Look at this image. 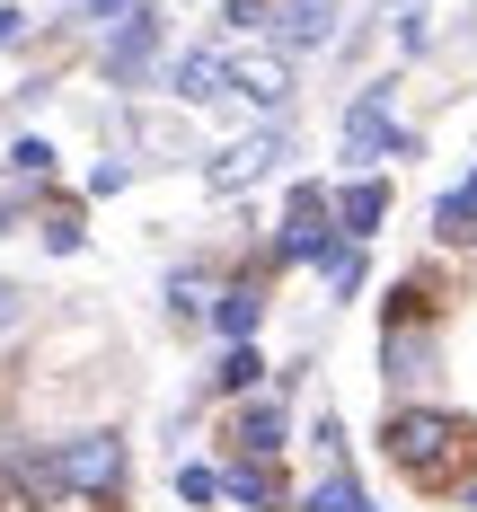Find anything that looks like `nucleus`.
Segmentation results:
<instances>
[{"mask_svg": "<svg viewBox=\"0 0 477 512\" xmlns=\"http://www.w3.org/2000/svg\"><path fill=\"white\" fill-rule=\"evenodd\" d=\"M380 451H389V468H398L407 486H460L477 468V433H469V415H451V407L398 398L389 424H380Z\"/></svg>", "mask_w": 477, "mask_h": 512, "instance_id": "1", "label": "nucleus"}, {"mask_svg": "<svg viewBox=\"0 0 477 512\" xmlns=\"http://www.w3.org/2000/svg\"><path fill=\"white\" fill-rule=\"evenodd\" d=\"M124 477H133V451H124L115 424H80V433L45 442L53 504H124Z\"/></svg>", "mask_w": 477, "mask_h": 512, "instance_id": "2", "label": "nucleus"}, {"mask_svg": "<svg viewBox=\"0 0 477 512\" xmlns=\"http://www.w3.org/2000/svg\"><path fill=\"white\" fill-rule=\"evenodd\" d=\"M380 371H389V389H424V380L442 371V336H433V301H424V283H398V292H389Z\"/></svg>", "mask_w": 477, "mask_h": 512, "instance_id": "3", "label": "nucleus"}, {"mask_svg": "<svg viewBox=\"0 0 477 512\" xmlns=\"http://www.w3.org/2000/svg\"><path fill=\"white\" fill-rule=\"evenodd\" d=\"M327 239H336V186H292V204H283V230H274V256H265V265H318Z\"/></svg>", "mask_w": 477, "mask_h": 512, "instance_id": "4", "label": "nucleus"}, {"mask_svg": "<svg viewBox=\"0 0 477 512\" xmlns=\"http://www.w3.org/2000/svg\"><path fill=\"white\" fill-rule=\"evenodd\" d=\"M424 142L407 124H389V89H363L345 106V159H416Z\"/></svg>", "mask_w": 477, "mask_h": 512, "instance_id": "5", "label": "nucleus"}, {"mask_svg": "<svg viewBox=\"0 0 477 512\" xmlns=\"http://www.w3.org/2000/svg\"><path fill=\"white\" fill-rule=\"evenodd\" d=\"M292 159V124H265V133H248V142H230V151L204 168L212 195H239V186H257V177H274Z\"/></svg>", "mask_w": 477, "mask_h": 512, "instance_id": "6", "label": "nucleus"}, {"mask_svg": "<svg viewBox=\"0 0 477 512\" xmlns=\"http://www.w3.org/2000/svg\"><path fill=\"white\" fill-rule=\"evenodd\" d=\"M283 442H292V415H283V398H265V389H257L248 407L230 415V451H239V460H265V468H274V460H283Z\"/></svg>", "mask_w": 477, "mask_h": 512, "instance_id": "7", "label": "nucleus"}, {"mask_svg": "<svg viewBox=\"0 0 477 512\" xmlns=\"http://www.w3.org/2000/svg\"><path fill=\"white\" fill-rule=\"evenodd\" d=\"M151 62H159V9H151V18H133V27H115V36L98 45V71L115 80V89H142Z\"/></svg>", "mask_w": 477, "mask_h": 512, "instance_id": "8", "label": "nucleus"}, {"mask_svg": "<svg viewBox=\"0 0 477 512\" xmlns=\"http://www.w3.org/2000/svg\"><path fill=\"white\" fill-rule=\"evenodd\" d=\"M265 36H274V53H310L336 36V0H274L265 9Z\"/></svg>", "mask_w": 477, "mask_h": 512, "instance_id": "9", "label": "nucleus"}, {"mask_svg": "<svg viewBox=\"0 0 477 512\" xmlns=\"http://www.w3.org/2000/svg\"><path fill=\"white\" fill-rule=\"evenodd\" d=\"M230 98L283 115V106H292V62H283V53H230Z\"/></svg>", "mask_w": 477, "mask_h": 512, "instance_id": "10", "label": "nucleus"}, {"mask_svg": "<svg viewBox=\"0 0 477 512\" xmlns=\"http://www.w3.org/2000/svg\"><path fill=\"white\" fill-rule=\"evenodd\" d=\"M168 98H177V106H212V98H230V53H221V45L177 53V62H168Z\"/></svg>", "mask_w": 477, "mask_h": 512, "instance_id": "11", "label": "nucleus"}, {"mask_svg": "<svg viewBox=\"0 0 477 512\" xmlns=\"http://www.w3.org/2000/svg\"><path fill=\"white\" fill-rule=\"evenodd\" d=\"M212 327H221L230 345H257V327H265V274H230L221 301H212Z\"/></svg>", "mask_w": 477, "mask_h": 512, "instance_id": "12", "label": "nucleus"}, {"mask_svg": "<svg viewBox=\"0 0 477 512\" xmlns=\"http://www.w3.org/2000/svg\"><path fill=\"white\" fill-rule=\"evenodd\" d=\"M380 212H389V186H380V177H345V186H336V239H354V248H371Z\"/></svg>", "mask_w": 477, "mask_h": 512, "instance_id": "13", "label": "nucleus"}, {"mask_svg": "<svg viewBox=\"0 0 477 512\" xmlns=\"http://www.w3.org/2000/svg\"><path fill=\"white\" fill-rule=\"evenodd\" d=\"M221 495H239L248 512H292V495H283V477H274L265 460H239L230 477H221Z\"/></svg>", "mask_w": 477, "mask_h": 512, "instance_id": "14", "label": "nucleus"}, {"mask_svg": "<svg viewBox=\"0 0 477 512\" xmlns=\"http://www.w3.org/2000/svg\"><path fill=\"white\" fill-rule=\"evenodd\" d=\"M363 248H354V239H327V248H318V283H327V301H354V292H363Z\"/></svg>", "mask_w": 477, "mask_h": 512, "instance_id": "15", "label": "nucleus"}, {"mask_svg": "<svg viewBox=\"0 0 477 512\" xmlns=\"http://www.w3.org/2000/svg\"><path fill=\"white\" fill-rule=\"evenodd\" d=\"M301 512H371V504H363V477L336 460V468H327V477L310 486V495H301Z\"/></svg>", "mask_w": 477, "mask_h": 512, "instance_id": "16", "label": "nucleus"}, {"mask_svg": "<svg viewBox=\"0 0 477 512\" xmlns=\"http://www.w3.org/2000/svg\"><path fill=\"white\" fill-rule=\"evenodd\" d=\"M212 389H221V398H257V389H265V354H257V345H230L221 371H212Z\"/></svg>", "mask_w": 477, "mask_h": 512, "instance_id": "17", "label": "nucleus"}, {"mask_svg": "<svg viewBox=\"0 0 477 512\" xmlns=\"http://www.w3.org/2000/svg\"><path fill=\"white\" fill-rule=\"evenodd\" d=\"M433 239H442V248H477V204L460 195V186L433 204Z\"/></svg>", "mask_w": 477, "mask_h": 512, "instance_id": "18", "label": "nucleus"}, {"mask_svg": "<svg viewBox=\"0 0 477 512\" xmlns=\"http://www.w3.org/2000/svg\"><path fill=\"white\" fill-rule=\"evenodd\" d=\"M212 301H221V274H204V265L195 274H168V309L177 318H212Z\"/></svg>", "mask_w": 477, "mask_h": 512, "instance_id": "19", "label": "nucleus"}, {"mask_svg": "<svg viewBox=\"0 0 477 512\" xmlns=\"http://www.w3.org/2000/svg\"><path fill=\"white\" fill-rule=\"evenodd\" d=\"M36 230H45V248H53V256H80V248H89V230H80V204H45V221H36Z\"/></svg>", "mask_w": 477, "mask_h": 512, "instance_id": "20", "label": "nucleus"}, {"mask_svg": "<svg viewBox=\"0 0 477 512\" xmlns=\"http://www.w3.org/2000/svg\"><path fill=\"white\" fill-rule=\"evenodd\" d=\"M133 18H151V0H80V27H98V36L133 27Z\"/></svg>", "mask_w": 477, "mask_h": 512, "instance_id": "21", "label": "nucleus"}, {"mask_svg": "<svg viewBox=\"0 0 477 512\" xmlns=\"http://www.w3.org/2000/svg\"><path fill=\"white\" fill-rule=\"evenodd\" d=\"M177 504H186V512H204V504H221V468H204V460H186V468H177Z\"/></svg>", "mask_w": 477, "mask_h": 512, "instance_id": "22", "label": "nucleus"}, {"mask_svg": "<svg viewBox=\"0 0 477 512\" xmlns=\"http://www.w3.org/2000/svg\"><path fill=\"white\" fill-rule=\"evenodd\" d=\"M53 159L62 151H53L45 133H18V142H9V177H53Z\"/></svg>", "mask_w": 477, "mask_h": 512, "instance_id": "23", "label": "nucleus"}, {"mask_svg": "<svg viewBox=\"0 0 477 512\" xmlns=\"http://www.w3.org/2000/svg\"><path fill=\"white\" fill-rule=\"evenodd\" d=\"M18 327H27V283L0 274V336H18Z\"/></svg>", "mask_w": 477, "mask_h": 512, "instance_id": "24", "label": "nucleus"}, {"mask_svg": "<svg viewBox=\"0 0 477 512\" xmlns=\"http://www.w3.org/2000/svg\"><path fill=\"white\" fill-rule=\"evenodd\" d=\"M124 177H133V159H98L89 168V195H124Z\"/></svg>", "mask_w": 477, "mask_h": 512, "instance_id": "25", "label": "nucleus"}, {"mask_svg": "<svg viewBox=\"0 0 477 512\" xmlns=\"http://www.w3.org/2000/svg\"><path fill=\"white\" fill-rule=\"evenodd\" d=\"M265 9H274V0H230L221 18H230V27H265Z\"/></svg>", "mask_w": 477, "mask_h": 512, "instance_id": "26", "label": "nucleus"}, {"mask_svg": "<svg viewBox=\"0 0 477 512\" xmlns=\"http://www.w3.org/2000/svg\"><path fill=\"white\" fill-rule=\"evenodd\" d=\"M27 36V9H0V45H18Z\"/></svg>", "mask_w": 477, "mask_h": 512, "instance_id": "27", "label": "nucleus"}, {"mask_svg": "<svg viewBox=\"0 0 477 512\" xmlns=\"http://www.w3.org/2000/svg\"><path fill=\"white\" fill-rule=\"evenodd\" d=\"M451 495H460V512H477V468L460 477V486H451Z\"/></svg>", "mask_w": 477, "mask_h": 512, "instance_id": "28", "label": "nucleus"}, {"mask_svg": "<svg viewBox=\"0 0 477 512\" xmlns=\"http://www.w3.org/2000/svg\"><path fill=\"white\" fill-rule=\"evenodd\" d=\"M9 221H18V195H0V230H9Z\"/></svg>", "mask_w": 477, "mask_h": 512, "instance_id": "29", "label": "nucleus"}]
</instances>
